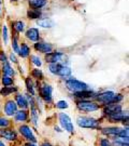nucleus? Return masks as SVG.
<instances>
[{
	"mask_svg": "<svg viewBox=\"0 0 129 146\" xmlns=\"http://www.w3.org/2000/svg\"><path fill=\"white\" fill-rule=\"evenodd\" d=\"M77 125L82 129H90V130H98L100 129L99 119L89 117V116H77Z\"/></svg>",
	"mask_w": 129,
	"mask_h": 146,
	"instance_id": "nucleus-1",
	"label": "nucleus"
},
{
	"mask_svg": "<svg viewBox=\"0 0 129 146\" xmlns=\"http://www.w3.org/2000/svg\"><path fill=\"white\" fill-rule=\"evenodd\" d=\"M77 110L82 113L90 114V113H96L100 110V105L90 100H84V101H77Z\"/></svg>",
	"mask_w": 129,
	"mask_h": 146,
	"instance_id": "nucleus-2",
	"label": "nucleus"
},
{
	"mask_svg": "<svg viewBox=\"0 0 129 146\" xmlns=\"http://www.w3.org/2000/svg\"><path fill=\"white\" fill-rule=\"evenodd\" d=\"M48 70L51 72L53 75H56L59 77H69L71 76V68L67 66V65H62L60 63H54V64H50L48 65Z\"/></svg>",
	"mask_w": 129,
	"mask_h": 146,
	"instance_id": "nucleus-3",
	"label": "nucleus"
},
{
	"mask_svg": "<svg viewBox=\"0 0 129 146\" xmlns=\"http://www.w3.org/2000/svg\"><path fill=\"white\" fill-rule=\"evenodd\" d=\"M58 121H59V125L62 127V129L64 131H66L68 133H74V125L72 122L71 117L66 114V113H59L58 114Z\"/></svg>",
	"mask_w": 129,
	"mask_h": 146,
	"instance_id": "nucleus-4",
	"label": "nucleus"
},
{
	"mask_svg": "<svg viewBox=\"0 0 129 146\" xmlns=\"http://www.w3.org/2000/svg\"><path fill=\"white\" fill-rule=\"evenodd\" d=\"M66 88L72 92V93H77V92H80V91H84V90H87L88 88V84L83 82V81H80L77 79L74 78H70L66 80Z\"/></svg>",
	"mask_w": 129,
	"mask_h": 146,
	"instance_id": "nucleus-5",
	"label": "nucleus"
},
{
	"mask_svg": "<svg viewBox=\"0 0 129 146\" xmlns=\"http://www.w3.org/2000/svg\"><path fill=\"white\" fill-rule=\"evenodd\" d=\"M18 132L21 133V135L25 139L27 142H30V143H37L38 139L35 135L33 131L30 128V125H21L18 127Z\"/></svg>",
	"mask_w": 129,
	"mask_h": 146,
	"instance_id": "nucleus-6",
	"label": "nucleus"
},
{
	"mask_svg": "<svg viewBox=\"0 0 129 146\" xmlns=\"http://www.w3.org/2000/svg\"><path fill=\"white\" fill-rule=\"evenodd\" d=\"M39 93L41 98L45 103H52L53 101V88L51 84H43L39 88Z\"/></svg>",
	"mask_w": 129,
	"mask_h": 146,
	"instance_id": "nucleus-7",
	"label": "nucleus"
},
{
	"mask_svg": "<svg viewBox=\"0 0 129 146\" xmlns=\"http://www.w3.org/2000/svg\"><path fill=\"white\" fill-rule=\"evenodd\" d=\"M107 118H108V119L110 120V122H112V123L123 122L125 125V122H126V125H128V113H127V110H126V111H125V110L119 111V113H116V114H114V115L109 116Z\"/></svg>",
	"mask_w": 129,
	"mask_h": 146,
	"instance_id": "nucleus-8",
	"label": "nucleus"
},
{
	"mask_svg": "<svg viewBox=\"0 0 129 146\" xmlns=\"http://www.w3.org/2000/svg\"><path fill=\"white\" fill-rule=\"evenodd\" d=\"M17 110H18V107H17V105H16V103L13 100H9V101H7L5 103L3 113L7 116V118L8 117H14V115H15V113Z\"/></svg>",
	"mask_w": 129,
	"mask_h": 146,
	"instance_id": "nucleus-9",
	"label": "nucleus"
},
{
	"mask_svg": "<svg viewBox=\"0 0 129 146\" xmlns=\"http://www.w3.org/2000/svg\"><path fill=\"white\" fill-rule=\"evenodd\" d=\"M114 95H115V92H113V91H104L102 93L97 94L96 100H97V102H99L100 104L108 105L112 102Z\"/></svg>",
	"mask_w": 129,
	"mask_h": 146,
	"instance_id": "nucleus-10",
	"label": "nucleus"
},
{
	"mask_svg": "<svg viewBox=\"0 0 129 146\" xmlns=\"http://www.w3.org/2000/svg\"><path fill=\"white\" fill-rule=\"evenodd\" d=\"M0 136L2 139H5L7 141L10 142H14L18 139V135H17V132L13 129H10V128H3L0 130Z\"/></svg>",
	"mask_w": 129,
	"mask_h": 146,
	"instance_id": "nucleus-11",
	"label": "nucleus"
},
{
	"mask_svg": "<svg viewBox=\"0 0 129 146\" xmlns=\"http://www.w3.org/2000/svg\"><path fill=\"white\" fill-rule=\"evenodd\" d=\"M120 130H122V128L116 127V125L115 127H104V128H101V133L103 135H105V137L115 139L119 136Z\"/></svg>",
	"mask_w": 129,
	"mask_h": 146,
	"instance_id": "nucleus-12",
	"label": "nucleus"
},
{
	"mask_svg": "<svg viewBox=\"0 0 129 146\" xmlns=\"http://www.w3.org/2000/svg\"><path fill=\"white\" fill-rule=\"evenodd\" d=\"M66 58V55L62 52H51L47 53L45 55V61L48 64H54V63H60L64 61V58Z\"/></svg>",
	"mask_w": 129,
	"mask_h": 146,
	"instance_id": "nucleus-13",
	"label": "nucleus"
},
{
	"mask_svg": "<svg viewBox=\"0 0 129 146\" xmlns=\"http://www.w3.org/2000/svg\"><path fill=\"white\" fill-rule=\"evenodd\" d=\"M122 110H123L122 104H108L104 105V107H103V115L105 117H109V116H112Z\"/></svg>",
	"mask_w": 129,
	"mask_h": 146,
	"instance_id": "nucleus-14",
	"label": "nucleus"
},
{
	"mask_svg": "<svg viewBox=\"0 0 129 146\" xmlns=\"http://www.w3.org/2000/svg\"><path fill=\"white\" fill-rule=\"evenodd\" d=\"M96 92H94L93 90H84V91H80V92H77V93H73L74 98L77 99L79 101H84V100H89V99H96L97 96Z\"/></svg>",
	"mask_w": 129,
	"mask_h": 146,
	"instance_id": "nucleus-15",
	"label": "nucleus"
},
{
	"mask_svg": "<svg viewBox=\"0 0 129 146\" xmlns=\"http://www.w3.org/2000/svg\"><path fill=\"white\" fill-rule=\"evenodd\" d=\"M35 49H36L37 51H39V52L41 53H51L53 51V46H52L51 43H48V42H44V41H38L35 43Z\"/></svg>",
	"mask_w": 129,
	"mask_h": 146,
	"instance_id": "nucleus-16",
	"label": "nucleus"
},
{
	"mask_svg": "<svg viewBox=\"0 0 129 146\" xmlns=\"http://www.w3.org/2000/svg\"><path fill=\"white\" fill-rule=\"evenodd\" d=\"M17 105V107H20L21 110H27L29 107V103H28V100L26 98L24 94L17 93L15 95V101H14Z\"/></svg>",
	"mask_w": 129,
	"mask_h": 146,
	"instance_id": "nucleus-17",
	"label": "nucleus"
},
{
	"mask_svg": "<svg viewBox=\"0 0 129 146\" xmlns=\"http://www.w3.org/2000/svg\"><path fill=\"white\" fill-rule=\"evenodd\" d=\"M26 37L28 40H30L32 42H38L40 39V33L39 29H37L35 27H31L29 29H27L26 31Z\"/></svg>",
	"mask_w": 129,
	"mask_h": 146,
	"instance_id": "nucleus-18",
	"label": "nucleus"
},
{
	"mask_svg": "<svg viewBox=\"0 0 129 146\" xmlns=\"http://www.w3.org/2000/svg\"><path fill=\"white\" fill-rule=\"evenodd\" d=\"M28 119H29V111L27 110H17L14 115L15 122H26Z\"/></svg>",
	"mask_w": 129,
	"mask_h": 146,
	"instance_id": "nucleus-19",
	"label": "nucleus"
},
{
	"mask_svg": "<svg viewBox=\"0 0 129 146\" xmlns=\"http://www.w3.org/2000/svg\"><path fill=\"white\" fill-rule=\"evenodd\" d=\"M28 2H29V5L32 9L39 10V9H41L46 5L47 0H28Z\"/></svg>",
	"mask_w": 129,
	"mask_h": 146,
	"instance_id": "nucleus-20",
	"label": "nucleus"
},
{
	"mask_svg": "<svg viewBox=\"0 0 129 146\" xmlns=\"http://www.w3.org/2000/svg\"><path fill=\"white\" fill-rule=\"evenodd\" d=\"M37 24L40 27H43V28H52V27L55 26V23H54V21H52L51 19L39 20V21H37Z\"/></svg>",
	"mask_w": 129,
	"mask_h": 146,
	"instance_id": "nucleus-21",
	"label": "nucleus"
},
{
	"mask_svg": "<svg viewBox=\"0 0 129 146\" xmlns=\"http://www.w3.org/2000/svg\"><path fill=\"white\" fill-rule=\"evenodd\" d=\"M2 73H3V76H8V77H12V76H14V69L13 67L11 66L10 64L8 62L3 63V66H2Z\"/></svg>",
	"mask_w": 129,
	"mask_h": 146,
	"instance_id": "nucleus-22",
	"label": "nucleus"
},
{
	"mask_svg": "<svg viewBox=\"0 0 129 146\" xmlns=\"http://www.w3.org/2000/svg\"><path fill=\"white\" fill-rule=\"evenodd\" d=\"M18 54H20V56L23 58L29 56V54H30V48L28 47L26 43H22L21 46H20V51H18Z\"/></svg>",
	"mask_w": 129,
	"mask_h": 146,
	"instance_id": "nucleus-23",
	"label": "nucleus"
},
{
	"mask_svg": "<svg viewBox=\"0 0 129 146\" xmlns=\"http://www.w3.org/2000/svg\"><path fill=\"white\" fill-rule=\"evenodd\" d=\"M15 92H17V88L16 87H3L0 90V94L2 96H9L12 93H15Z\"/></svg>",
	"mask_w": 129,
	"mask_h": 146,
	"instance_id": "nucleus-24",
	"label": "nucleus"
},
{
	"mask_svg": "<svg viewBox=\"0 0 129 146\" xmlns=\"http://www.w3.org/2000/svg\"><path fill=\"white\" fill-rule=\"evenodd\" d=\"M112 146H128V139H122V137H115L111 142Z\"/></svg>",
	"mask_w": 129,
	"mask_h": 146,
	"instance_id": "nucleus-25",
	"label": "nucleus"
},
{
	"mask_svg": "<svg viewBox=\"0 0 129 146\" xmlns=\"http://www.w3.org/2000/svg\"><path fill=\"white\" fill-rule=\"evenodd\" d=\"M25 82H26V88H27L28 93L31 94V96H32V95H35V94H36V89H35L33 81H32L30 78H27Z\"/></svg>",
	"mask_w": 129,
	"mask_h": 146,
	"instance_id": "nucleus-26",
	"label": "nucleus"
},
{
	"mask_svg": "<svg viewBox=\"0 0 129 146\" xmlns=\"http://www.w3.org/2000/svg\"><path fill=\"white\" fill-rule=\"evenodd\" d=\"M12 27L14 28V31L18 34V33H23L25 31V23L22 21H16L12 24Z\"/></svg>",
	"mask_w": 129,
	"mask_h": 146,
	"instance_id": "nucleus-27",
	"label": "nucleus"
},
{
	"mask_svg": "<svg viewBox=\"0 0 129 146\" xmlns=\"http://www.w3.org/2000/svg\"><path fill=\"white\" fill-rule=\"evenodd\" d=\"M42 13L40 12L39 10H29L28 12H27V16L29 17V19H31V20H39L40 17H41Z\"/></svg>",
	"mask_w": 129,
	"mask_h": 146,
	"instance_id": "nucleus-28",
	"label": "nucleus"
},
{
	"mask_svg": "<svg viewBox=\"0 0 129 146\" xmlns=\"http://www.w3.org/2000/svg\"><path fill=\"white\" fill-rule=\"evenodd\" d=\"M55 106L58 110H67V108H69V103L65 100H60V101L56 102Z\"/></svg>",
	"mask_w": 129,
	"mask_h": 146,
	"instance_id": "nucleus-29",
	"label": "nucleus"
},
{
	"mask_svg": "<svg viewBox=\"0 0 129 146\" xmlns=\"http://www.w3.org/2000/svg\"><path fill=\"white\" fill-rule=\"evenodd\" d=\"M1 82H2V84H3V87H12V84H13V79H12V77L2 76Z\"/></svg>",
	"mask_w": 129,
	"mask_h": 146,
	"instance_id": "nucleus-30",
	"label": "nucleus"
},
{
	"mask_svg": "<svg viewBox=\"0 0 129 146\" xmlns=\"http://www.w3.org/2000/svg\"><path fill=\"white\" fill-rule=\"evenodd\" d=\"M2 40L5 44H8L9 42V33H8V27L3 25L2 26Z\"/></svg>",
	"mask_w": 129,
	"mask_h": 146,
	"instance_id": "nucleus-31",
	"label": "nucleus"
},
{
	"mask_svg": "<svg viewBox=\"0 0 129 146\" xmlns=\"http://www.w3.org/2000/svg\"><path fill=\"white\" fill-rule=\"evenodd\" d=\"M9 125H10V120L8 119L7 117L0 116V128L3 129V128H8Z\"/></svg>",
	"mask_w": 129,
	"mask_h": 146,
	"instance_id": "nucleus-32",
	"label": "nucleus"
},
{
	"mask_svg": "<svg viewBox=\"0 0 129 146\" xmlns=\"http://www.w3.org/2000/svg\"><path fill=\"white\" fill-rule=\"evenodd\" d=\"M31 63L35 65V66H37V67H40L42 65V61L41 58H39L38 55H31Z\"/></svg>",
	"mask_w": 129,
	"mask_h": 146,
	"instance_id": "nucleus-33",
	"label": "nucleus"
},
{
	"mask_svg": "<svg viewBox=\"0 0 129 146\" xmlns=\"http://www.w3.org/2000/svg\"><path fill=\"white\" fill-rule=\"evenodd\" d=\"M32 77H35L36 79H42L43 78V73H42L41 69H39V68H35V69H32Z\"/></svg>",
	"mask_w": 129,
	"mask_h": 146,
	"instance_id": "nucleus-34",
	"label": "nucleus"
},
{
	"mask_svg": "<svg viewBox=\"0 0 129 146\" xmlns=\"http://www.w3.org/2000/svg\"><path fill=\"white\" fill-rule=\"evenodd\" d=\"M99 146H112L109 137H101L99 140Z\"/></svg>",
	"mask_w": 129,
	"mask_h": 146,
	"instance_id": "nucleus-35",
	"label": "nucleus"
},
{
	"mask_svg": "<svg viewBox=\"0 0 129 146\" xmlns=\"http://www.w3.org/2000/svg\"><path fill=\"white\" fill-rule=\"evenodd\" d=\"M12 49L15 53H18L20 51V46H18V40H17V37H14L13 40H12Z\"/></svg>",
	"mask_w": 129,
	"mask_h": 146,
	"instance_id": "nucleus-36",
	"label": "nucleus"
},
{
	"mask_svg": "<svg viewBox=\"0 0 129 146\" xmlns=\"http://www.w3.org/2000/svg\"><path fill=\"white\" fill-rule=\"evenodd\" d=\"M10 61L12 63H14V64H17V63H18V60H17V58H16L15 53L12 52L10 54Z\"/></svg>",
	"mask_w": 129,
	"mask_h": 146,
	"instance_id": "nucleus-37",
	"label": "nucleus"
},
{
	"mask_svg": "<svg viewBox=\"0 0 129 146\" xmlns=\"http://www.w3.org/2000/svg\"><path fill=\"white\" fill-rule=\"evenodd\" d=\"M0 61L2 63H5L7 62V55H5V52H0Z\"/></svg>",
	"mask_w": 129,
	"mask_h": 146,
	"instance_id": "nucleus-38",
	"label": "nucleus"
},
{
	"mask_svg": "<svg viewBox=\"0 0 129 146\" xmlns=\"http://www.w3.org/2000/svg\"><path fill=\"white\" fill-rule=\"evenodd\" d=\"M24 146H38V145H37L36 143H30V142H27Z\"/></svg>",
	"mask_w": 129,
	"mask_h": 146,
	"instance_id": "nucleus-39",
	"label": "nucleus"
},
{
	"mask_svg": "<svg viewBox=\"0 0 129 146\" xmlns=\"http://www.w3.org/2000/svg\"><path fill=\"white\" fill-rule=\"evenodd\" d=\"M40 146H53V145H52L50 142H43V143H42Z\"/></svg>",
	"mask_w": 129,
	"mask_h": 146,
	"instance_id": "nucleus-40",
	"label": "nucleus"
},
{
	"mask_svg": "<svg viewBox=\"0 0 129 146\" xmlns=\"http://www.w3.org/2000/svg\"><path fill=\"white\" fill-rule=\"evenodd\" d=\"M54 129H55V131L59 132V133H62V128H59V127H55Z\"/></svg>",
	"mask_w": 129,
	"mask_h": 146,
	"instance_id": "nucleus-41",
	"label": "nucleus"
},
{
	"mask_svg": "<svg viewBox=\"0 0 129 146\" xmlns=\"http://www.w3.org/2000/svg\"><path fill=\"white\" fill-rule=\"evenodd\" d=\"M0 146H7V144H5V142L2 141V140H1V139H0Z\"/></svg>",
	"mask_w": 129,
	"mask_h": 146,
	"instance_id": "nucleus-42",
	"label": "nucleus"
},
{
	"mask_svg": "<svg viewBox=\"0 0 129 146\" xmlns=\"http://www.w3.org/2000/svg\"><path fill=\"white\" fill-rule=\"evenodd\" d=\"M12 1H17V0H12Z\"/></svg>",
	"mask_w": 129,
	"mask_h": 146,
	"instance_id": "nucleus-43",
	"label": "nucleus"
},
{
	"mask_svg": "<svg viewBox=\"0 0 129 146\" xmlns=\"http://www.w3.org/2000/svg\"><path fill=\"white\" fill-rule=\"evenodd\" d=\"M0 3H1V0H0Z\"/></svg>",
	"mask_w": 129,
	"mask_h": 146,
	"instance_id": "nucleus-44",
	"label": "nucleus"
},
{
	"mask_svg": "<svg viewBox=\"0 0 129 146\" xmlns=\"http://www.w3.org/2000/svg\"><path fill=\"white\" fill-rule=\"evenodd\" d=\"M0 11H1V8H0Z\"/></svg>",
	"mask_w": 129,
	"mask_h": 146,
	"instance_id": "nucleus-45",
	"label": "nucleus"
},
{
	"mask_svg": "<svg viewBox=\"0 0 129 146\" xmlns=\"http://www.w3.org/2000/svg\"><path fill=\"white\" fill-rule=\"evenodd\" d=\"M0 75H1V73H0Z\"/></svg>",
	"mask_w": 129,
	"mask_h": 146,
	"instance_id": "nucleus-46",
	"label": "nucleus"
}]
</instances>
